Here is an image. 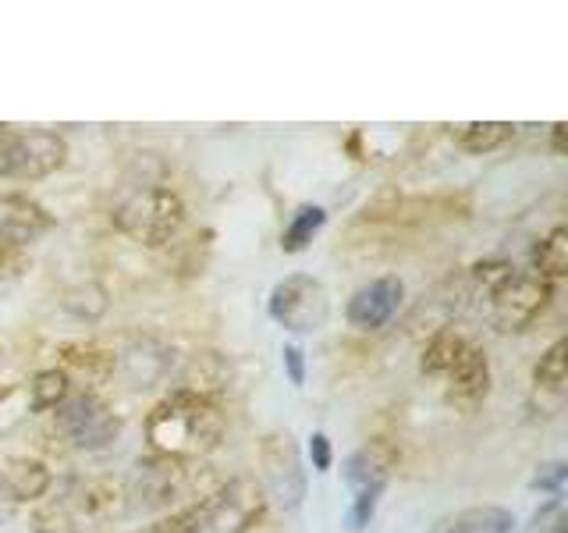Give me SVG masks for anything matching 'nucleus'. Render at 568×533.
Returning <instances> with one entry per match:
<instances>
[{"instance_id": "9", "label": "nucleus", "mask_w": 568, "mask_h": 533, "mask_svg": "<svg viewBox=\"0 0 568 533\" xmlns=\"http://www.w3.org/2000/svg\"><path fill=\"white\" fill-rule=\"evenodd\" d=\"M550 299H555V284L537 274L515 271L490 292V324L501 334L526 331L550 306Z\"/></svg>"}, {"instance_id": "31", "label": "nucleus", "mask_w": 568, "mask_h": 533, "mask_svg": "<svg viewBox=\"0 0 568 533\" xmlns=\"http://www.w3.org/2000/svg\"><path fill=\"white\" fill-rule=\"evenodd\" d=\"M281 363H284V373H288V381L295 388L306 384V352H302L298 345H284L281 349Z\"/></svg>"}, {"instance_id": "28", "label": "nucleus", "mask_w": 568, "mask_h": 533, "mask_svg": "<svg viewBox=\"0 0 568 533\" xmlns=\"http://www.w3.org/2000/svg\"><path fill=\"white\" fill-rule=\"evenodd\" d=\"M132 533H200V523H195V509L185 505V509L164 512V515H160V520H153L150 526L132 530Z\"/></svg>"}, {"instance_id": "11", "label": "nucleus", "mask_w": 568, "mask_h": 533, "mask_svg": "<svg viewBox=\"0 0 568 533\" xmlns=\"http://www.w3.org/2000/svg\"><path fill=\"white\" fill-rule=\"evenodd\" d=\"M398 459H402V452L390 438L363 441L342 466V476L352 487V497H381L390 484V476L398 470Z\"/></svg>"}, {"instance_id": "1", "label": "nucleus", "mask_w": 568, "mask_h": 533, "mask_svg": "<svg viewBox=\"0 0 568 533\" xmlns=\"http://www.w3.org/2000/svg\"><path fill=\"white\" fill-rule=\"evenodd\" d=\"M224 426L227 423L217 402L189 395V391H171L146 416L150 455L203 462L224 441Z\"/></svg>"}, {"instance_id": "32", "label": "nucleus", "mask_w": 568, "mask_h": 533, "mask_svg": "<svg viewBox=\"0 0 568 533\" xmlns=\"http://www.w3.org/2000/svg\"><path fill=\"white\" fill-rule=\"evenodd\" d=\"M310 462H313V470L316 473H327L331 470V462H334V449H331V438L324 431H316L310 438Z\"/></svg>"}, {"instance_id": "29", "label": "nucleus", "mask_w": 568, "mask_h": 533, "mask_svg": "<svg viewBox=\"0 0 568 533\" xmlns=\"http://www.w3.org/2000/svg\"><path fill=\"white\" fill-rule=\"evenodd\" d=\"M565 480H568V466L561 459H555V462H544V466H537V473H532V480H529V487L544 491L550 497H561Z\"/></svg>"}, {"instance_id": "10", "label": "nucleus", "mask_w": 568, "mask_h": 533, "mask_svg": "<svg viewBox=\"0 0 568 533\" xmlns=\"http://www.w3.org/2000/svg\"><path fill=\"white\" fill-rule=\"evenodd\" d=\"M260 466L266 480L263 491H271L284 512H295L306 497V470H302L292 431H271L260 441Z\"/></svg>"}, {"instance_id": "30", "label": "nucleus", "mask_w": 568, "mask_h": 533, "mask_svg": "<svg viewBox=\"0 0 568 533\" xmlns=\"http://www.w3.org/2000/svg\"><path fill=\"white\" fill-rule=\"evenodd\" d=\"M515 274V266L508 263V260H479V263H473V278L484 284L487 289V295L497 289L501 281H508Z\"/></svg>"}, {"instance_id": "20", "label": "nucleus", "mask_w": 568, "mask_h": 533, "mask_svg": "<svg viewBox=\"0 0 568 533\" xmlns=\"http://www.w3.org/2000/svg\"><path fill=\"white\" fill-rule=\"evenodd\" d=\"M466 338H462L455 328H437L430 334V342L423 345V355H419V370L426 373V378H444L455 363L458 355L466 352Z\"/></svg>"}, {"instance_id": "13", "label": "nucleus", "mask_w": 568, "mask_h": 533, "mask_svg": "<svg viewBox=\"0 0 568 533\" xmlns=\"http://www.w3.org/2000/svg\"><path fill=\"white\" fill-rule=\"evenodd\" d=\"M53 231V213L26 192H0V242L29 249Z\"/></svg>"}, {"instance_id": "14", "label": "nucleus", "mask_w": 568, "mask_h": 533, "mask_svg": "<svg viewBox=\"0 0 568 533\" xmlns=\"http://www.w3.org/2000/svg\"><path fill=\"white\" fill-rule=\"evenodd\" d=\"M61 373L68 378L71 391H97L106 384L118 370V355L111 349H103L100 342H64L58 349Z\"/></svg>"}, {"instance_id": "8", "label": "nucleus", "mask_w": 568, "mask_h": 533, "mask_svg": "<svg viewBox=\"0 0 568 533\" xmlns=\"http://www.w3.org/2000/svg\"><path fill=\"white\" fill-rule=\"evenodd\" d=\"M266 313L277 328L292 334H313L331 320V299L324 281L313 274H288L281 278L271 299H266Z\"/></svg>"}, {"instance_id": "21", "label": "nucleus", "mask_w": 568, "mask_h": 533, "mask_svg": "<svg viewBox=\"0 0 568 533\" xmlns=\"http://www.w3.org/2000/svg\"><path fill=\"white\" fill-rule=\"evenodd\" d=\"M444 213L452 218L455 213V200H398V203H377L373 210H366V218L377 221H398V224H423Z\"/></svg>"}, {"instance_id": "24", "label": "nucleus", "mask_w": 568, "mask_h": 533, "mask_svg": "<svg viewBox=\"0 0 568 533\" xmlns=\"http://www.w3.org/2000/svg\"><path fill=\"white\" fill-rule=\"evenodd\" d=\"M68 395H71V384L58 366L40 370L29 381V409L32 413H53V409H58Z\"/></svg>"}, {"instance_id": "35", "label": "nucleus", "mask_w": 568, "mask_h": 533, "mask_svg": "<svg viewBox=\"0 0 568 533\" xmlns=\"http://www.w3.org/2000/svg\"><path fill=\"white\" fill-rule=\"evenodd\" d=\"M0 355H4V349H0Z\"/></svg>"}, {"instance_id": "16", "label": "nucleus", "mask_w": 568, "mask_h": 533, "mask_svg": "<svg viewBox=\"0 0 568 533\" xmlns=\"http://www.w3.org/2000/svg\"><path fill=\"white\" fill-rule=\"evenodd\" d=\"M448 378V391H444V399L455 409H473L490 395V360L487 352L479 345H466V352L458 355V363L444 373Z\"/></svg>"}, {"instance_id": "5", "label": "nucleus", "mask_w": 568, "mask_h": 533, "mask_svg": "<svg viewBox=\"0 0 568 533\" xmlns=\"http://www.w3.org/2000/svg\"><path fill=\"white\" fill-rule=\"evenodd\" d=\"M266 491L256 476H231L195 502L200 533H253L266 515Z\"/></svg>"}, {"instance_id": "17", "label": "nucleus", "mask_w": 568, "mask_h": 533, "mask_svg": "<svg viewBox=\"0 0 568 533\" xmlns=\"http://www.w3.org/2000/svg\"><path fill=\"white\" fill-rule=\"evenodd\" d=\"M231 384V363L227 355L213 352V349H200L192 352L185 366H182V378H178V388L174 391H189V395H200V399H210L217 402L221 391Z\"/></svg>"}, {"instance_id": "25", "label": "nucleus", "mask_w": 568, "mask_h": 533, "mask_svg": "<svg viewBox=\"0 0 568 533\" xmlns=\"http://www.w3.org/2000/svg\"><path fill=\"white\" fill-rule=\"evenodd\" d=\"M61 306H64V313L79 316V320H100L106 313V306H111V295H106L100 281H82L75 289L64 292Z\"/></svg>"}, {"instance_id": "2", "label": "nucleus", "mask_w": 568, "mask_h": 533, "mask_svg": "<svg viewBox=\"0 0 568 533\" xmlns=\"http://www.w3.org/2000/svg\"><path fill=\"white\" fill-rule=\"evenodd\" d=\"M129 505V484L114 476H75L58 494L32 509V533H89L97 523L118 520Z\"/></svg>"}, {"instance_id": "7", "label": "nucleus", "mask_w": 568, "mask_h": 533, "mask_svg": "<svg viewBox=\"0 0 568 533\" xmlns=\"http://www.w3.org/2000/svg\"><path fill=\"white\" fill-rule=\"evenodd\" d=\"M68 164V139L50 129H22L0 139V178L43 182Z\"/></svg>"}, {"instance_id": "27", "label": "nucleus", "mask_w": 568, "mask_h": 533, "mask_svg": "<svg viewBox=\"0 0 568 533\" xmlns=\"http://www.w3.org/2000/svg\"><path fill=\"white\" fill-rule=\"evenodd\" d=\"M29 249H18V245H8L0 242V299L11 295L18 284H22V278L29 274Z\"/></svg>"}, {"instance_id": "12", "label": "nucleus", "mask_w": 568, "mask_h": 533, "mask_svg": "<svg viewBox=\"0 0 568 533\" xmlns=\"http://www.w3.org/2000/svg\"><path fill=\"white\" fill-rule=\"evenodd\" d=\"M402 302H405V281L398 274L373 278L369 284L352 292L345 306V320L355 331H381L398 316Z\"/></svg>"}, {"instance_id": "4", "label": "nucleus", "mask_w": 568, "mask_h": 533, "mask_svg": "<svg viewBox=\"0 0 568 533\" xmlns=\"http://www.w3.org/2000/svg\"><path fill=\"white\" fill-rule=\"evenodd\" d=\"M111 224L124 239H132L146 249H160L178 239L185 228V203L174 189L164 185H139L124 200L114 203Z\"/></svg>"}, {"instance_id": "15", "label": "nucleus", "mask_w": 568, "mask_h": 533, "mask_svg": "<svg viewBox=\"0 0 568 533\" xmlns=\"http://www.w3.org/2000/svg\"><path fill=\"white\" fill-rule=\"evenodd\" d=\"M53 487V470L43 459L8 455L0 462V502L8 505H36Z\"/></svg>"}, {"instance_id": "26", "label": "nucleus", "mask_w": 568, "mask_h": 533, "mask_svg": "<svg viewBox=\"0 0 568 533\" xmlns=\"http://www.w3.org/2000/svg\"><path fill=\"white\" fill-rule=\"evenodd\" d=\"M565 352H568V342L558 338V342L540 355V363L532 366V384H537V391L555 395V402H561V391H565Z\"/></svg>"}, {"instance_id": "34", "label": "nucleus", "mask_w": 568, "mask_h": 533, "mask_svg": "<svg viewBox=\"0 0 568 533\" xmlns=\"http://www.w3.org/2000/svg\"><path fill=\"white\" fill-rule=\"evenodd\" d=\"M8 135V124H0V139H4Z\"/></svg>"}, {"instance_id": "3", "label": "nucleus", "mask_w": 568, "mask_h": 533, "mask_svg": "<svg viewBox=\"0 0 568 533\" xmlns=\"http://www.w3.org/2000/svg\"><path fill=\"white\" fill-rule=\"evenodd\" d=\"M217 487L203 462H182L164 455H146L135 462V476L129 484V505L146 512H174L203 502Z\"/></svg>"}, {"instance_id": "6", "label": "nucleus", "mask_w": 568, "mask_h": 533, "mask_svg": "<svg viewBox=\"0 0 568 533\" xmlns=\"http://www.w3.org/2000/svg\"><path fill=\"white\" fill-rule=\"evenodd\" d=\"M53 426L79 452H106L121 438V416L97 391H71L53 409Z\"/></svg>"}, {"instance_id": "18", "label": "nucleus", "mask_w": 568, "mask_h": 533, "mask_svg": "<svg viewBox=\"0 0 568 533\" xmlns=\"http://www.w3.org/2000/svg\"><path fill=\"white\" fill-rule=\"evenodd\" d=\"M515 515L501 505H469L434 520L426 533H515Z\"/></svg>"}, {"instance_id": "22", "label": "nucleus", "mask_w": 568, "mask_h": 533, "mask_svg": "<svg viewBox=\"0 0 568 533\" xmlns=\"http://www.w3.org/2000/svg\"><path fill=\"white\" fill-rule=\"evenodd\" d=\"M532 274L555 284L558 278L568 274V231L558 224L532 245Z\"/></svg>"}, {"instance_id": "23", "label": "nucleus", "mask_w": 568, "mask_h": 533, "mask_svg": "<svg viewBox=\"0 0 568 533\" xmlns=\"http://www.w3.org/2000/svg\"><path fill=\"white\" fill-rule=\"evenodd\" d=\"M324 224H327V210L324 207H316V203L295 207V213L281 231V249H284V253H302V249H310V242L320 235V231H324Z\"/></svg>"}, {"instance_id": "19", "label": "nucleus", "mask_w": 568, "mask_h": 533, "mask_svg": "<svg viewBox=\"0 0 568 533\" xmlns=\"http://www.w3.org/2000/svg\"><path fill=\"white\" fill-rule=\"evenodd\" d=\"M511 135H515V124H508V121H466V124H458L455 147L462 153L484 157V153L501 150Z\"/></svg>"}, {"instance_id": "33", "label": "nucleus", "mask_w": 568, "mask_h": 533, "mask_svg": "<svg viewBox=\"0 0 568 533\" xmlns=\"http://www.w3.org/2000/svg\"><path fill=\"white\" fill-rule=\"evenodd\" d=\"M561 135H565V124H555V135H550V142H555V153H565Z\"/></svg>"}]
</instances>
